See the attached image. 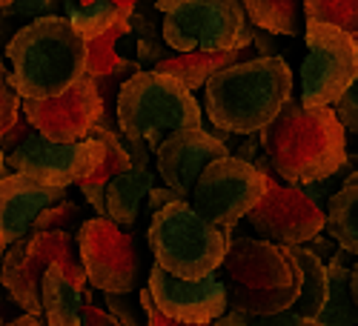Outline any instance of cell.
<instances>
[{
  "label": "cell",
  "instance_id": "bcb514c9",
  "mask_svg": "<svg viewBox=\"0 0 358 326\" xmlns=\"http://www.w3.org/2000/svg\"><path fill=\"white\" fill-rule=\"evenodd\" d=\"M6 175H9V161H6V152L0 149V181H3Z\"/></svg>",
  "mask_w": 358,
  "mask_h": 326
},
{
  "label": "cell",
  "instance_id": "d4e9b609",
  "mask_svg": "<svg viewBox=\"0 0 358 326\" xmlns=\"http://www.w3.org/2000/svg\"><path fill=\"white\" fill-rule=\"evenodd\" d=\"M244 9L252 26L284 38H295L301 32V20H307L304 0H244Z\"/></svg>",
  "mask_w": 358,
  "mask_h": 326
},
{
  "label": "cell",
  "instance_id": "5bb4252c",
  "mask_svg": "<svg viewBox=\"0 0 358 326\" xmlns=\"http://www.w3.org/2000/svg\"><path fill=\"white\" fill-rule=\"evenodd\" d=\"M23 114L43 138L55 143H78L103 121V101L95 77L83 75L57 98L23 101Z\"/></svg>",
  "mask_w": 358,
  "mask_h": 326
},
{
  "label": "cell",
  "instance_id": "7402d4cb",
  "mask_svg": "<svg viewBox=\"0 0 358 326\" xmlns=\"http://www.w3.org/2000/svg\"><path fill=\"white\" fill-rule=\"evenodd\" d=\"M289 260L295 263V269L301 272V295L295 301V312H301L307 318H318V312L327 304L330 295V269L327 260L318 258L307 244H284Z\"/></svg>",
  "mask_w": 358,
  "mask_h": 326
},
{
  "label": "cell",
  "instance_id": "d6a6232c",
  "mask_svg": "<svg viewBox=\"0 0 358 326\" xmlns=\"http://www.w3.org/2000/svg\"><path fill=\"white\" fill-rule=\"evenodd\" d=\"M336 112L341 117L347 135H358V77L352 80V86L344 92V98L336 103Z\"/></svg>",
  "mask_w": 358,
  "mask_h": 326
},
{
  "label": "cell",
  "instance_id": "cb8c5ba5",
  "mask_svg": "<svg viewBox=\"0 0 358 326\" xmlns=\"http://www.w3.org/2000/svg\"><path fill=\"white\" fill-rule=\"evenodd\" d=\"M129 32H132V23H129V15H127L112 29H106L103 35L86 40V75L89 77L112 75L117 69H124L129 61H135V57H124V52H121V43L127 40Z\"/></svg>",
  "mask_w": 358,
  "mask_h": 326
},
{
  "label": "cell",
  "instance_id": "30bf717a",
  "mask_svg": "<svg viewBox=\"0 0 358 326\" xmlns=\"http://www.w3.org/2000/svg\"><path fill=\"white\" fill-rule=\"evenodd\" d=\"M264 192V172L244 158L227 155L203 169L192 192V206L206 221L232 232L261 203Z\"/></svg>",
  "mask_w": 358,
  "mask_h": 326
},
{
  "label": "cell",
  "instance_id": "e575fe53",
  "mask_svg": "<svg viewBox=\"0 0 358 326\" xmlns=\"http://www.w3.org/2000/svg\"><path fill=\"white\" fill-rule=\"evenodd\" d=\"M106 309L121 320V326H141V318H138V309L127 301V295L121 292H106Z\"/></svg>",
  "mask_w": 358,
  "mask_h": 326
},
{
  "label": "cell",
  "instance_id": "74e56055",
  "mask_svg": "<svg viewBox=\"0 0 358 326\" xmlns=\"http://www.w3.org/2000/svg\"><path fill=\"white\" fill-rule=\"evenodd\" d=\"M29 132H32V124H29V121H26V114H23L20 121H17V124H15L3 138H0V149H3L6 155H9V152H15L17 146L26 140V135H29Z\"/></svg>",
  "mask_w": 358,
  "mask_h": 326
},
{
  "label": "cell",
  "instance_id": "f6af8a7d",
  "mask_svg": "<svg viewBox=\"0 0 358 326\" xmlns=\"http://www.w3.org/2000/svg\"><path fill=\"white\" fill-rule=\"evenodd\" d=\"M6 326H49V323H46L41 315H29V312H26V315H20V318L9 320Z\"/></svg>",
  "mask_w": 358,
  "mask_h": 326
},
{
  "label": "cell",
  "instance_id": "52a82bcc",
  "mask_svg": "<svg viewBox=\"0 0 358 326\" xmlns=\"http://www.w3.org/2000/svg\"><path fill=\"white\" fill-rule=\"evenodd\" d=\"M49 266L61 269L86 289L89 278L83 269V258L78 249V238L72 232L49 229V232H29L26 238L15 241L0 263V286L9 295V301L29 315L43 318L41 286Z\"/></svg>",
  "mask_w": 358,
  "mask_h": 326
},
{
  "label": "cell",
  "instance_id": "2e32d148",
  "mask_svg": "<svg viewBox=\"0 0 358 326\" xmlns=\"http://www.w3.org/2000/svg\"><path fill=\"white\" fill-rule=\"evenodd\" d=\"M218 129V126H215ZM232 155V146L227 138L213 135L201 126L195 129H178L166 135V140L155 149L158 161V175L164 177V184L175 189L184 200H192L195 184L203 175V169L218 158Z\"/></svg>",
  "mask_w": 358,
  "mask_h": 326
},
{
  "label": "cell",
  "instance_id": "7c38bea8",
  "mask_svg": "<svg viewBox=\"0 0 358 326\" xmlns=\"http://www.w3.org/2000/svg\"><path fill=\"white\" fill-rule=\"evenodd\" d=\"M75 238H78L89 286L101 289L103 295L135 292L143 260L132 235L117 229L112 218H89L80 223Z\"/></svg>",
  "mask_w": 358,
  "mask_h": 326
},
{
  "label": "cell",
  "instance_id": "60d3db41",
  "mask_svg": "<svg viewBox=\"0 0 358 326\" xmlns=\"http://www.w3.org/2000/svg\"><path fill=\"white\" fill-rule=\"evenodd\" d=\"M252 46L258 49V57H275L278 54V46L273 40V32H266V29H255V38H252Z\"/></svg>",
  "mask_w": 358,
  "mask_h": 326
},
{
  "label": "cell",
  "instance_id": "6da1fadb",
  "mask_svg": "<svg viewBox=\"0 0 358 326\" xmlns=\"http://www.w3.org/2000/svg\"><path fill=\"white\" fill-rule=\"evenodd\" d=\"M261 149L284 184L307 186L338 172L347 161V129L336 106L307 109L289 101L275 121L261 129Z\"/></svg>",
  "mask_w": 358,
  "mask_h": 326
},
{
  "label": "cell",
  "instance_id": "277c9868",
  "mask_svg": "<svg viewBox=\"0 0 358 326\" xmlns=\"http://www.w3.org/2000/svg\"><path fill=\"white\" fill-rule=\"evenodd\" d=\"M221 269L227 272L229 309L250 318H266L292 309L301 295V272L289 260L284 244L232 238Z\"/></svg>",
  "mask_w": 358,
  "mask_h": 326
},
{
  "label": "cell",
  "instance_id": "8fae6325",
  "mask_svg": "<svg viewBox=\"0 0 358 326\" xmlns=\"http://www.w3.org/2000/svg\"><path fill=\"white\" fill-rule=\"evenodd\" d=\"M255 166L266 177V192L261 203L247 215V221L261 238L275 244H307L315 235H321V229L327 226V212L318 209L301 186L278 184L273 177L275 169L266 155L255 158Z\"/></svg>",
  "mask_w": 358,
  "mask_h": 326
},
{
  "label": "cell",
  "instance_id": "484cf974",
  "mask_svg": "<svg viewBox=\"0 0 358 326\" xmlns=\"http://www.w3.org/2000/svg\"><path fill=\"white\" fill-rule=\"evenodd\" d=\"M327 232L341 249L358 258V184L347 181L327 203Z\"/></svg>",
  "mask_w": 358,
  "mask_h": 326
},
{
  "label": "cell",
  "instance_id": "603a6c76",
  "mask_svg": "<svg viewBox=\"0 0 358 326\" xmlns=\"http://www.w3.org/2000/svg\"><path fill=\"white\" fill-rule=\"evenodd\" d=\"M152 189H155V175L149 169L132 166L106 186V215L117 226H135L141 206L149 200Z\"/></svg>",
  "mask_w": 358,
  "mask_h": 326
},
{
  "label": "cell",
  "instance_id": "f546056e",
  "mask_svg": "<svg viewBox=\"0 0 358 326\" xmlns=\"http://www.w3.org/2000/svg\"><path fill=\"white\" fill-rule=\"evenodd\" d=\"M49 229H61V232H75V229H80V209H78V203H72V200H57V203L46 206V209L38 215L32 232H49Z\"/></svg>",
  "mask_w": 358,
  "mask_h": 326
},
{
  "label": "cell",
  "instance_id": "836d02e7",
  "mask_svg": "<svg viewBox=\"0 0 358 326\" xmlns=\"http://www.w3.org/2000/svg\"><path fill=\"white\" fill-rule=\"evenodd\" d=\"M252 326H324L318 318H307L301 312L292 309H284L278 315H266V318H252Z\"/></svg>",
  "mask_w": 358,
  "mask_h": 326
},
{
  "label": "cell",
  "instance_id": "7a4b0ae2",
  "mask_svg": "<svg viewBox=\"0 0 358 326\" xmlns=\"http://www.w3.org/2000/svg\"><path fill=\"white\" fill-rule=\"evenodd\" d=\"M206 114L229 135H255L292 101V72L284 57H252L215 72L203 86Z\"/></svg>",
  "mask_w": 358,
  "mask_h": 326
},
{
  "label": "cell",
  "instance_id": "ffe728a7",
  "mask_svg": "<svg viewBox=\"0 0 358 326\" xmlns=\"http://www.w3.org/2000/svg\"><path fill=\"white\" fill-rule=\"evenodd\" d=\"M247 54H250V46L227 49V52H169L164 61L155 64V69L181 77L195 92V89L206 86V80H210L215 72H221L232 64L247 61Z\"/></svg>",
  "mask_w": 358,
  "mask_h": 326
},
{
  "label": "cell",
  "instance_id": "816d5d0a",
  "mask_svg": "<svg viewBox=\"0 0 358 326\" xmlns=\"http://www.w3.org/2000/svg\"><path fill=\"white\" fill-rule=\"evenodd\" d=\"M0 326H3V318H0Z\"/></svg>",
  "mask_w": 358,
  "mask_h": 326
},
{
  "label": "cell",
  "instance_id": "4dcf8cb0",
  "mask_svg": "<svg viewBox=\"0 0 358 326\" xmlns=\"http://www.w3.org/2000/svg\"><path fill=\"white\" fill-rule=\"evenodd\" d=\"M20 112H23V98L12 83V72L0 61V138L20 121Z\"/></svg>",
  "mask_w": 358,
  "mask_h": 326
},
{
  "label": "cell",
  "instance_id": "1f68e13d",
  "mask_svg": "<svg viewBox=\"0 0 358 326\" xmlns=\"http://www.w3.org/2000/svg\"><path fill=\"white\" fill-rule=\"evenodd\" d=\"M138 301H141V309L146 315V326H213V323H181V320H175L169 318L166 312L158 309V304L152 301V292H149V286H143L138 292Z\"/></svg>",
  "mask_w": 358,
  "mask_h": 326
},
{
  "label": "cell",
  "instance_id": "f1b7e54d",
  "mask_svg": "<svg viewBox=\"0 0 358 326\" xmlns=\"http://www.w3.org/2000/svg\"><path fill=\"white\" fill-rule=\"evenodd\" d=\"M307 20L341 26L358 40V0H304Z\"/></svg>",
  "mask_w": 358,
  "mask_h": 326
},
{
  "label": "cell",
  "instance_id": "7bdbcfd3",
  "mask_svg": "<svg viewBox=\"0 0 358 326\" xmlns=\"http://www.w3.org/2000/svg\"><path fill=\"white\" fill-rule=\"evenodd\" d=\"M213 326H252V318L238 309H227L221 318L213 320Z\"/></svg>",
  "mask_w": 358,
  "mask_h": 326
},
{
  "label": "cell",
  "instance_id": "ab89813d",
  "mask_svg": "<svg viewBox=\"0 0 358 326\" xmlns=\"http://www.w3.org/2000/svg\"><path fill=\"white\" fill-rule=\"evenodd\" d=\"M175 200H184V198L178 195L175 189H169V186H166V189H158V186H155L152 192H149V200H146V203H149V209H152V212H158V209H164V206H169V203H175Z\"/></svg>",
  "mask_w": 358,
  "mask_h": 326
},
{
  "label": "cell",
  "instance_id": "83f0119b",
  "mask_svg": "<svg viewBox=\"0 0 358 326\" xmlns=\"http://www.w3.org/2000/svg\"><path fill=\"white\" fill-rule=\"evenodd\" d=\"M129 23H132V35H135V61H141V66L155 69V64L164 61L172 49L166 46L164 35H158V26L152 20H146L143 15L132 12Z\"/></svg>",
  "mask_w": 358,
  "mask_h": 326
},
{
  "label": "cell",
  "instance_id": "b9f144b4",
  "mask_svg": "<svg viewBox=\"0 0 358 326\" xmlns=\"http://www.w3.org/2000/svg\"><path fill=\"white\" fill-rule=\"evenodd\" d=\"M336 244H338L336 238H330V241H327V238H321V235H315L313 241H307V246H310V249H313L318 258H324L327 263H330V260H333V255L338 252V249H336Z\"/></svg>",
  "mask_w": 358,
  "mask_h": 326
},
{
  "label": "cell",
  "instance_id": "3957f363",
  "mask_svg": "<svg viewBox=\"0 0 358 326\" xmlns=\"http://www.w3.org/2000/svg\"><path fill=\"white\" fill-rule=\"evenodd\" d=\"M12 64V83L23 101L57 98L86 75V38L69 17L43 15L6 46Z\"/></svg>",
  "mask_w": 358,
  "mask_h": 326
},
{
  "label": "cell",
  "instance_id": "f35d334b",
  "mask_svg": "<svg viewBox=\"0 0 358 326\" xmlns=\"http://www.w3.org/2000/svg\"><path fill=\"white\" fill-rule=\"evenodd\" d=\"M241 138H244L241 146H232L235 158H244V161L255 163V158H258V146H261V132H255V135H241Z\"/></svg>",
  "mask_w": 358,
  "mask_h": 326
},
{
  "label": "cell",
  "instance_id": "d6986e66",
  "mask_svg": "<svg viewBox=\"0 0 358 326\" xmlns=\"http://www.w3.org/2000/svg\"><path fill=\"white\" fill-rule=\"evenodd\" d=\"M43 318L49 326H80L83 306L92 304V292L78 286L61 266H49L41 286Z\"/></svg>",
  "mask_w": 358,
  "mask_h": 326
},
{
  "label": "cell",
  "instance_id": "ac0fdd59",
  "mask_svg": "<svg viewBox=\"0 0 358 326\" xmlns=\"http://www.w3.org/2000/svg\"><path fill=\"white\" fill-rule=\"evenodd\" d=\"M92 138L103 140L106 158H103V163H101L98 172H92V175L86 177V181L78 184V189L83 192V198L89 200V206L95 209L98 218H109V215H106V186L115 181L117 175L129 172V169L135 166V161H132L129 149L124 146V138H121V132H117V129L95 126V129H92Z\"/></svg>",
  "mask_w": 358,
  "mask_h": 326
},
{
  "label": "cell",
  "instance_id": "9c48e42d",
  "mask_svg": "<svg viewBox=\"0 0 358 326\" xmlns=\"http://www.w3.org/2000/svg\"><path fill=\"white\" fill-rule=\"evenodd\" d=\"M307 57L301 66V103L307 109L336 106L358 77V40L341 26L307 20Z\"/></svg>",
  "mask_w": 358,
  "mask_h": 326
},
{
  "label": "cell",
  "instance_id": "ba28073f",
  "mask_svg": "<svg viewBox=\"0 0 358 326\" xmlns=\"http://www.w3.org/2000/svg\"><path fill=\"white\" fill-rule=\"evenodd\" d=\"M161 35L172 52H227L252 46L244 0H158Z\"/></svg>",
  "mask_w": 358,
  "mask_h": 326
},
{
  "label": "cell",
  "instance_id": "ee69618b",
  "mask_svg": "<svg viewBox=\"0 0 358 326\" xmlns=\"http://www.w3.org/2000/svg\"><path fill=\"white\" fill-rule=\"evenodd\" d=\"M78 3H83V6H92V3H101V0H78ZM106 3H112V6H117L124 15H132L135 12V3L138 0H106Z\"/></svg>",
  "mask_w": 358,
  "mask_h": 326
},
{
  "label": "cell",
  "instance_id": "4316f807",
  "mask_svg": "<svg viewBox=\"0 0 358 326\" xmlns=\"http://www.w3.org/2000/svg\"><path fill=\"white\" fill-rule=\"evenodd\" d=\"M64 12H66V17L72 20V26L78 29V32L86 40L103 35L106 29H112L117 20L127 17L121 9L106 3V0H101V3H92V6H83V3H78V0H64Z\"/></svg>",
  "mask_w": 358,
  "mask_h": 326
},
{
  "label": "cell",
  "instance_id": "8d00e7d4",
  "mask_svg": "<svg viewBox=\"0 0 358 326\" xmlns=\"http://www.w3.org/2000/svg\"><path fill=\"white\" fill-rule=\"evenodd\" d=\"M80 326H121V320H117L109 309H101L95 304H86L83 315H80Z\"/></svg>",
  "mask_w": 358,
  "mask_h": 326
},
{
  "label": "cell",
  "instance_id": "f907efd6",
  "mask_svg": "<svg viewBox=\"0 0 358 326\" xmlns=\"http://www.w3.org/2000/svg\"><path fill=\"white\" fill-rule=\"evenodd\" d=\"M12 3V0H0V9H3V6H9Z\"/></svg>",
  "mask_w": 358,
  "mask_h": 326
},
{
  "label": "cell",
  "instance_id": "4fadbf2b",
  "mask_svg": "<svg viewBox=\"0 0 358 326\" xmlns=\"http://www.w3.org/2000/svg\"><path fill=\"white\" fill-rule=\"evenodd\" d=\"M103 158H106V146L92 135L78 143H55L43 138L35 126L17 149L6 155L12 172L35 175L43 184L61 186V189H69L86 181L89 175L101 169Z\"/></svg>",
  "mask_w": 358,
  "mask_h": 326
},
{
  "label": "cell",
  "instance_id": "9a60e30c",
  "mask_svg": "<svg viewBox=\"0 0 358 326\" xmlns=\"http://www.w3.org/2000/svg\"><path fill=\"white\" fill-rule=\"evenodd\" d=\"M146 286L152 292L158 309L181 323H213L229 309L227 281L215 275H206L201 281H184L155 263L149 269Z\"/></svg>",
  "mask_w": 358,
  "mask_h": 326
},
{
  "label": "cell",
  "instance_id": "44dd1931",
  "mask_svg": "<svg viewBox=\"0 0 358 326\" xmlns=\"http://www.w3.org/2000/svg\"><path fill=\"white\" fill-rule=\"evenodd\" d=\"M352 263L355 255L347 249H338L333 260L327 263L330 269V295L327 304L318 312V320L324 326H358V301L352 295Z\"/></svg>",
  "mask_w": 358,
  "mask_h": 326
},
{
  "label": "cell",
  "instance_id": "8992f818",
  "mask_svg": "<svg viewBox=\"0 0 358 326\" xmlns=\"http://www.w3.org/2000/svg\"><path fill=\"white\" fill-rule=\"evenodd\" d=\"M146 241L155 255V263L184 281L215 275L232 244L229 232L206 221L192 206V200H175L152 212Z\"/></svg>",
  "mask_w": 358,
  "mask_h": 326
},
{
  "label": "cell",
  "instance_id": "c3c4849f",
  "mask_svg": "<svg viewBox=\"0 0 358 326\" xmlns=\"http://www.w3.org/2000/svg\"><path fill=\"white\" fill-rule=\"evenodd\" d=\"M6 249H9V244H6V238L0 235V263H3V255H6Z\"/></svg>",
  "mask_w": 358,
  "mask_h": 326
},
{
  "label": "cell",
  "instance_id": "e0dca14e",
  "mask_svg": "<svg viewBox=\"0 0 358 326\" xmlns=\"http://www.w3.org/2000/svg\"><path fill=\"white\" fill-rule=\"evenodd\" d=\"M57 200H66V189L49 186L41 177L26 172L6 175L0 181V235L6 238V244L12 246L15 241L26 238L38 215Z\"/></svg>",
  "mask_w": 358,
  "mask_h": 326
},
{
  "label": "cell",
  "instance_id": "7dc6e473",
  "mask_svg": "<svg viewBox=\"0 0 358 326\" xmlns=\"http://www.w3.org/2000/svg\"><path fill=\"white\" fill-rule=\"evenodd\" d=\"M352 295H355V301H358V258L352 263Z\"/></svg>",
  "mask_w": 358,
  "mask_h": 326
},
{
  "label": "cell",
  "instance_id": "5b68a950",
  "mask_svg": "<svg viewBox=\"0 0 358 326\" xmlns=\"http://www.w3.org/2000/svg\"><path fill=\"white\" fill-rule=\"evenodd\" d=\"M203 112L192 98V89L169 72L143 69L132 75L117 95V132L143 138L149 149H158L166 135L178 129H195Z\"/></svg>",
  "mask_w": 358,
  "mask_h": 326
},
{
  "label": "cell",
  "instance_id": "681fc988",
  "mask_svg": "<svg viewBox=\"0 0 358 326\" xmlns=\"http://www.w3.org/2000/svg\"><path fill=\"white\" fill-rule=\"evenodd\" d=\"M350 181H352V184H358V169H355V172L350 175Z\"/></svg>",
  "mask_w": 358,
  "mask_h": 326
},
{
  "label": "cell",
  "instance_id": "d590c367",
  "mask_svg": "<svg viewBox=\"0 0 358 326\" xmlns=\"http://www.w3.org/2000/svg\"><path fill=\"white\" fill-rule=\"evenodd\" d=\"M52 9V0H12L0 9L3 17H43Z\"/></svg>",
  "mask_w": 358,
  "mask_h": 326
}]
</instances>
